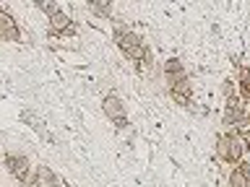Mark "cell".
Wrapping results in <instances>:
<instances>
[{
    "label": "cell",
    "instance_id": "8992f818",
    "mask_svg": "<svg viewBox=\"0 0 250 187\" xmlns=\"http://www.w3.org/2000/svg\"><path fill=\"white\" fill-rule=\"evenodd\" d=\"M117 47H120L123 52H130L133 47H138V44H144V39H141V34H136V31H128V34H123V37H117L115 39Z\"/></svg>",
    "mask_w": 250,
    "mask_h": 187
},
{
    "label": "cell",
    "instance_id": "4fadbf2b",
    "mask_svg": "<svg viewBox=\"0 0 250 187\" xmlns=\"http://www.w3.org/2000/svg\"><path fill=\"white\" fill-rule=\"evenodd\" d=\"M222 91H224V99H227V101H234V99H237V91H234V81H232V78H229V81H224Z\"/></svg>",
    "mask_w": 250,
    "mask_h": 187
},
{
    "label": "cell",
    "instance_id": "8fae6325",
    "mask_svg": "<svg viewBox=\"0 0 250 187\" xmlns=\"http://www.w3.org/2000/svg\"><path fill=\"white\" fill-rule=\"evenodd\" d=\"M169 94H180V96H190V81H188V78H183V81L172 83V86H169Z\"/></svg>",
    "mask_w": 250,
    "mask_h": 187
},
{
    "label": "cell",
    "instance_id": "30bf717a",
    "mask_svg": "<svg viewBox=\"0 0 250 187\" xmlns=\"http://www.w3.org/2000/svg\"><path fill=\"white\" fill-rule=\"evenodd\" d=\"M185 65H183V60L180 57H169L167 62H164V73L167 75H175V73H183Z\"/></svg>",
    "mask_w": 250,
    "mask_h": 187
},
{
    "label": "cell",
    "instance_id": "9a60e30c",
    "mask_svg": "<svg viewBox=\"0 0 250 187\" xmlns=\"http://www.w3.org/2000/svg\"><path fill=\"white\" fill-rule=\"evenodd\" d=\"M237 78H240V83H248V78H250V75H248V68H245V65L237 70Z\"/></svg>",
    "mask_w": 250,
    "mask_h": 187
},
{
    "label": "cell",
    "instance_id": "52a82bcc",
    "mask_svg": "<svg viewBox=\"0 0 250 187\" xmlns=\"http://www.w3.org/2000/svg\"><path fill=\"white\" fill-rule=\"evenodd\" d=\"M227 179H229V182H227V187H250V177L242 174L237 167L229 171V177H227Z\"/></svg>",
    "mask_w": 250,
    "mask_h": 187
},
{
    "label": "cell",
    "instance_id": "5bb4252c",
    "mask_svg": "<svg viewBox=\"0 0 250 187\" xmlns=\"http://www.w3.org/2000/svg\"><path fill=\"white\" fill-rule=\"evenodd\" d=\"M37 8H39V11H44L47 16H52L55 11H60V5H58V3H50V0H39Z\"/></svg>",
    "mask_w": 250,
    "mask_h": 187
},
{
    "label": "cell",
    "instance_id": "ba28073f",
    "mask_svg": "<svg viewBox=\"0 0 250 187\" xmlns=\"http://www.w3.org/2000/svg\"><path fill=\"white\" fill-rule=\"evenodd\" d=\"M16 29H19V26H16L13 16L8 13V11H3V8H0V37L11 34V31H16Z\"/></svg>",
    "mask_w": 250,
    "mask_h": 187
},
{
    "label": "cell",
    "instance_id": "7c38bea8",
    "mask_svg": "<svg viewBox=\"0 0 250 187\" xmlns=\"http://www.w3.org/2000/svg\"><path fill=\"white\" fill-rule=\"evenodd\" d=\"M216 159L227 161V135H219V140H216ZM227 164H229V161H227Z\"/></svg>",
    "mask_w": 250,
    "mask_h": 187
},
{
    "label": "cell",
    "instance_id": "7a4b0ae2",
    "mask_svg": "<svg viewBox=\"0 0 250 187\" xmlns=\"http://www.w3.org/2000/svg\"><path fill=\"white\" fill-rule=\"evenodd\" d=\"M245 151H248L245 135H227V161H229L232 167H237V164L242 161Z\"/></svg>",
    "mask_w": 250,
    "mask_h": 187
},
{
    "label": "cell",
    "instance_id": "277c9868",
    "mask_svg": "<svg viewBox=\"0 0 250 187\" xmlns=\"http://www.w3.org/2000/svg\"><path fill=\"white\" fill-rule=\"evenodd\" d=\"M34 187H60V179L50 167H37L34 169Z\"/></svg>",
    "mask_w": 250,
    "mask_h": 187
},
{
    "label": "cell",
    "instance_id": "9c48e42d",
    "mask_svg": "<svg viewBox=\"0 0 250 187\" xmlns=\"http://www.w3.org/2000/svg\"><path fill=\"white\" fill-rule=\"evenodd\" d=\"M86 8H89L94 16H99V19H112V3H102L99 0V3H89Z\"/></svg>",
    "mask_w": 250,
    "mask_h": 187
},
{
    "label": "cell",
    "instance_id": "6da1fadb",
    "mask_svg": "<svg viewBox=\"0 0 250 187\" xmlns=\"http://www.w3.org/2000/svg\"><path fill=\"white\" fill-rule=\"evenodd\" d=\"M102 109H104V114L117 125V128H125V125H128V112H125V104H123L120 96H104Z\"/></svg>",
    "mask_w": 250,
    "mask_h": 187
},
{
    "label": "cell",
    "instance_id": "3957f363",
    "mask_svg": "<svg viewBox=\"0 0 250 187\" xmlns=\"http://www.w3.org/2000/svg\"><path fill=\"white\" fill-rule=\"evenodd\" d=\"M5 167H8V171H11L16 179H21V182H23V177H26L29 171H31L29 159H26V156H19V153H8Z\"/></svg>",
    "mask_w": 250,
    "mask_h": 187
},
{
    "label": "cell",
    "instance_id": "5b68a950",
    "mask_svg": "<svg viewBox=\"0 0 250 187\" xmlns=\"http://www.w3.org/2000/svg\"><path fill=\"white\" fill-rule=\"evenodd\" d=\"M47 19H50V31H52V34H62V31L73 23V21H70V16L62 11V8H60V11H55L52 16H47Z\"/></svg>",
    "mask_w": 250,
    "mask_h": 187
}]
</instances>
